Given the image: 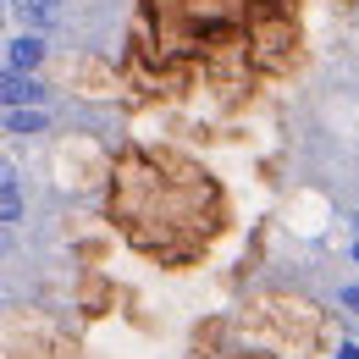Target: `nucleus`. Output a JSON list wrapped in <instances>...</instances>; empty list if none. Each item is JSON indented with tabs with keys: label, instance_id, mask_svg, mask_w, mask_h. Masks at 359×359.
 <instances>
[{
	"label": "nucleus",
	"instance_id": "11",
	"mask_svg": "<svg viewBox=\"0 0 359 359\" xmlns=\"http://www.w3.org/2000/svg\"><path fill=\"white\" fill-rule=\"evenodd\" d=\"M354 266H359V243H354Z\"/></svg>",
	"mask_w": 359,
	"mask_h": 359
},
{
	"label": "nucleus",
	"instance_id": "12",
	"mask_svg": "<svg viewBox=\"0 0 359 359\" xmlns=\"http://www.w3.org/2000/svg\"><path fill=\"white\" fill-rule=\"evenodd\" d=\"M354 232H359V216H354Z\"/></svg>",
	"mask_w": 359,
	"mask_h": 359
},
{
	"label": "nucleus",
	"instance_id": "6",
	"mask_svg": "<svg viewBox=\"0 0 359 359\" xmlns=\"http://www.w3.org/2000/svg\"><path fill=\"white\" fill-rule=\"evenodd\" d=\"M337 304H343V310H354V315H359V287H337Z\"/></svg>",
	"mask_w": 359,
	"mask_h": 359
},
{
	"label": "nucleus",
	"instance_id": "5",
	"mask_svg": "<svg viewBox=\"0 0 359 359\" xmlns=\"http://www.w3.org/2000/svg\"><path fill=\"white\" fill-rule=\"evenodd\" d=\"M22 210H28V205H22V188H17L11 177H0V226L22 222Z\"/></svg>",
	"mask_w": 359,
	"mask_h": 359
},
{
	"label": "nucleus",
	"instance_id": "1",
	"mask_svg": "<svg viewBox=\"0 0 359 359\" xmlns=\"http://www.w3.org/2000/svg\"><path fill=\"white\" fill-rule=\"evenodd\" d=\"M50 89L34 78V72H11V67H0V111H11V105H45Z\"/></svg>",
	"mask_w": 359,
	"mask_h": 359
},
{
	"label": "nucleus",
	"instance_id": "9",
	"mask_svg": "<svg viewBox=\"0 0 359 359\" xmlns=\"http://www.w3.org/2000/svg\"><path fill=\"white\" fill-rule=\"evenodd\" d=\"M0 22H6V0H0Z\"/></svg>",
	"mask_w": 359,
	"mask_h": 359
},
{
	"label": "nucleus",
	"instance_id": "2",
	"mask_svg": "<svg viewBox=\"0 0 359 359\" xmlns=\"http://www.w3.org/2000/svg\"><path fill=\"white\" fill-rule=\"evenodd\" d=\"M45 55H50L45 34H17V39H6V61H0V67H11V72H39Z\"/></svg>",
	"mask_w": 359,
	"mask_h": 359
},
{
	"label": "nucleus",
	"instance_id": "3",
	"mask_svg": "<svg viewBox=\"0 0 359 359\" xmlns=\"http://www.w3.org/2000/svg\"><path fill=\"white\" fill-rule=\"evenodd\" d=\"M0 128H6V133H17V138L50 133V111H45V105H11V111H0Z\"/></svg>",
	"mask_w": 359,
	"mask_h": 359
},
{
	"label": "nucleus",
	"instance_id": "8",
	"mask_svg": "<svg viewBox=\"0 0 359 359\" xmlns=\"http://www.w3.org/2000/svg\"><path fill=\"white\" fill-rule=\"evenodd\" d=\"M0 255H6V226H0Z\"/></svg>",
	"mask_w": 359,
	"mask_h": 359
},
{
	"label": "nucleus",
	"instance_id": "10",
	"mask_svg": "<svg viewBox=\"0 0 359 359\" xmlns=\"http://www.w3.org/2000/svg\"><path fill=\"white\" fill-rule=\"evenodd\" d=\"M45 6H55V11H61V0H45Z\"/></svg>",
	"mask_w": 359,
	"mask_h": 359
},
{
	"label": "nucleus",
	"instance_id": "4",
	"mask_svg": "<svg viewBox=\"0 0 359 359\" xmlns=\"http://www.w3.org/2000/svg\"><path fill=\"white\" fill-rule=\"evenodd\" d=\"M11 11L22 17V34H50L55 28V6H45V0H11Z\"/></svg>",
	"mask_w": 359,
	"mask_h": 359
},
{
	"label": "nucleus",
	"instance_id": "7",
	"mask_svg": "<svg viewBox=\"0 0 359 359\" xmlns=\"http://www.w3.org/2000/svg\"><path fill=\"white\" fill-rule=\"evenodd\" d=\"M337 359H359V343H343V348H337Z\"/></svg>",
	"mask_w": 359,
	"mask_h": 359
}]
</instances>
